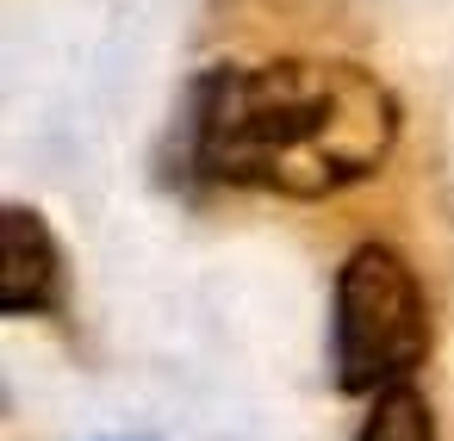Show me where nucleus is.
I'll use <instances>...</instances> for the list:
<instances>
[{"label": "nucleus", "instance_id": "f03ea898", "mask_svg": "<svg viewBox=\"0 0 454 441\" xmlns=\"http://www.w3.org/2000/svg\"><path fill=\"white\" fill-rule=\"evenodd\" d=\"M336 385L342 391H392L429 354V305L411 261L392 243H361L336 274Z\"/></svg>", "mask_w": 454, "mask_h": 441}, {"label": "nucleus", "instance_id": "20e7f679", "mask_svg": "<svg viewBox=\"0 0 454 441\" xmlns=\"http://www.w3.org/2000/svg\"><path fill=\"white\" fill-rule=\"evenodd\" d=\"M361 441H435V416H429L423 391H411V385L380 391L361 422Z\"/></svg>", "mask_w": 454, "mask_h": 441}, {"label": "nucleus", "instance_id": "f257e3e1", "mask_svg": "<svg viewBox=\"0 0 454 441\" xmlns=\"http://www.w3.org/2000/svg\"><path fill=\"white\" fill-rule=\"evenodd\" d=\"M398 125V100L380 75L361 63L299 57L206 75L193 100V156L231 187L330 199L392 156Z\"/></svg>", "mask_w": 454, "mask_h": 441}, {"label": "nucleus", "instance_id": "7ed1b4c3", "mask_svg": "<svg viewBox=\"0 0 454 441\" xmlns=\"http://www.w3.org/2000/svg\"><path fill=\"white\" fill-rule=\"evenodd\" d=\"M0 305L13 317L57 305V236L26 205L7 212V292H0Z\"/></svg>", "mask_w": 454, "mask_h": 441}]
</instances>
